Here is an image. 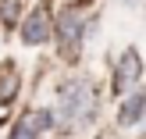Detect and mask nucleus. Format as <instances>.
Segmentation results:
<instances>
[{"label":"nucleus","instance_id":"nucleus-10","mask_svg":"<svg viewBox=\"0 0 146 139\" xmlns=\"http://www.w3.org/2000/svg\"><path fill=\"white\" fill-rule=\"evenodd\" d=\"M125 7H139V4H146V0H121Z\"/></svg>","mask_w":146,"mask_h":139},{"label":"nucleus","instance_id":"nucleus-5","mask_svg":"<svg viewBox=\"0 0 146 139\" xmlns=\"http://www.w3.org/2000/svg\"><path fill=\"white\" fill-rule=\"evenodd\" d=\"M143 111H146V93L135 89V93L125 96V104H121V111H118V121L121 125H135V121H143Z\"/></svg>","mask_w":146,"mask_h":139},{"label":"nucleus","instance_id":"nucleus-7","mask_svg":"<svg viewBox=\"0 0 146 139\" xmlns=\"http://www.w3.org/2000/svg\"><path fill=\"white\" fill-rule=\"evenodd\" d=\"M14 82H18L14 68H4V78H0V100H7V96L14 93Z\"/></svg>","mask_w":146,"mask_h":139},{"label":"nucleus","instance_id":"nucleus-6","mask_svg":"<svg viewBox=\"0 0 146 139\" xmlns=\"http://www.w3.org/2000/svg\"><path fill=\"white\" fill-rule=\"evenodd\" d=\"M21 121H25V125H32L36 132L43 136V132H46V128H50V125H54V121H57V114L50 111V107H36V111H29V114H25V118H21Z\"/></svg>","mask_w":146,"mask_h":139},{"label":"nucleus","instance_id":"nucleus-1","mask_svg":"<svg viewBox=\"0 0 146 139\" xmlns=\"http://www.w3.org/2000/svg\"><path fill=\"white\" fill-rule=\"evenodd\" d=\"M96 111V93L86 78H71L61 86V118L68 125H86Z\"/></svg>","mask_w":146,"mask_h":139},{"label":"nucleus","instance_id":"nucleus-2","mask_svg":"<svg viewBox=\"0 0 146 139\" xmlns=\"http://www.w3.org/2000/svg\"><path fill=\"white\" fill-rule=\"evenodd\" d=\"M139 78H143V57H139L135 47H128L125 54L118 57L111 93H114V96H128V93H135V82H139Z\"/></svg>","mask_w":146,"mask_h":139},{"label":"nucleus","instance_id":"nucleus-9","mask_svg":"<svg viewBox=\"0 0 146 139\" xmlns=\"http://www.w3.org/2000/svg\"><path fill=\"white\" fill-rule=\"evenodd\" d=\"M14 7L18 0H0V18H14Z\"/></svg>","mask_w":146,"mask_h":139},{"label":"nucleus","instance_id":"nucleus-4","mask_svg":"<svg viewBox=\"0 0 146 139\" xmlns=\"http://www.w3.org/2000/svg\"><path fill=\"white\" fill-rule=\"evenodd\" d=\"M46 39H50V14L43 11V7H36V11L21 21V43L39 47V43H46Z\"/></svg>","mask_w":146,"mask_h":139},{"label":"nucleus","instance_id":"nucleus-8","mask_svg":"<svg viewBox=\"0 0 146 139\" xmlns=\"http://www.w3.org/2000/svg\"><path fill=\"white\" fill-rule=\"evenodd\" d=\"M11 139H39V132H36L32 125H25V121H18V125L11 128Z\"/></svg>","mask_w":146,"mask_h":139},{"label":"nucleus","instance_id":"nucleus-3","mask_svg":"<svg viewBox=\"0 0 146 139\" xmlns=\"http://www.w3.org/2000/svg\"><path fill=\"white\" fill-rule=\"evenodd\" d=\"M54 36H57L61 47L82 39V11H78V7H64V11L57 14V21H54Z\"/></svg>","mask_w":146,"mask_h":139}]
</instances>
